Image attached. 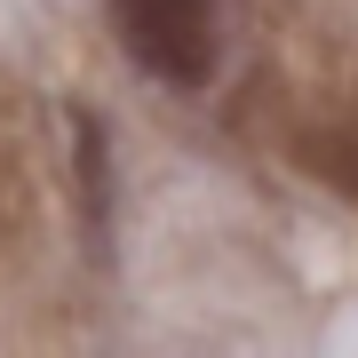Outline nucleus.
<instances>
[{
  "instance_id": "f257e3e1",
  "label": "nucleus",
  "mask_w": 358,
  "mask_h": 358,
  "mask_svg": "<svg viewBox=\"0 0 358 358\" xmlns=\"http://www.w3.org/2000/svg\"><path fill=\"white\" fill-rule=\"evenodd\" d=\"M128 64L167 88H199L215 72V0H103Z\"/></svg>"
},
{
  "instance_id": "f03ea898",
  "label": "nucleus",
  "mask_w": 358,
  "mask_h": 358,
  "mask_svg": "<svg viewBox=\"0 0 358 358\" xmlns=\"http://www.w3.org/2000/svg\"><path fill=\"white\" fill-rule=\"evenodd\" d=\"M72 152H80V199H88V231L103 239V207H112V192H103V128L88 112H72Z\"/></svg>"
}]
</instances>
